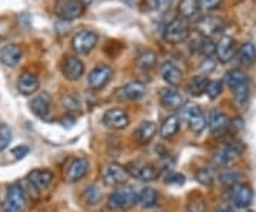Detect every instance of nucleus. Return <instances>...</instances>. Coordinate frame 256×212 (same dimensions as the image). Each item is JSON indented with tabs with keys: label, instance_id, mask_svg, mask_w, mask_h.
<instances>
[{
	"label": "nucleus",
	"instance_id": "nucleus-1",
	"mask_svg": "<svg viewBox=\"0 0 256 212\" xmlns=\"http://www.w3.org/2000/svg\"><path fill=\"white\" fill-rule=\"evenodd\" d=\"M180 112H181L180 120L184 118V120L188 121L190 128L195 134H201L202 131L205 130V127H206V124H208V121H206L205 116H204V111L196 104H191V102L190 104H185V106H182L180 108Z\"/></svg>",
	"mask_w": 256,
	"mask_h": 212
},
{
	"label": "nucleus",
	"instance_id": "nucleus-2",
	"mask_svg": "<svg viewBox=\"0 0 256 212\" xmlns=\"http://www.w3.org/2000/svg\"><path fill=\"white\" fill-rule=\"evenodd\" d=\"M190 34V28L186 20L182 18H176L171 20L162 32V37L166 43L170 44H180L186 40V37Z\"/></svg>",
	"mask_w": 256,
	"mask_h": 212
},
{
	"label": "nucleus",
	"instance_id": "nucleus-3",
	"mask_svg": "<svg viewBox=\"0 0 256 212\" xmlns=\"http://www.w3.org/2000/svg\"><path fill=\"white\" fill-rule=\"evenodd\" d=\"M26 202H28V198L24 194V190L20 186V184H12L8 188V194L2 205V211L23 212L26 208Z\"/></svg>",
	"mask_w": 256,
	"mask_h": 212
},
{
	"label": "nucleus",
	"instance_id": "nucleus-4",
	"mask_svg": "<svg viewBox=\"0 0 256 212\" xmlns=\"http://www.w3.org/2000/svg\"><path fill=\"white\" fill-rule=\"evenodd\" d=\"M196 32L202 34L205 38H215L220 36L225 30V22L220 18L214 16H202L195 23Z\"/></svg>",
	"mask_w": 256,
	"mask_h": 212
},
{
	"label": "nucleus",
	"instance_id": "nucleus-5",
	"mask_svg": "<svg viewBox=\"0 0 256 212\" xmlns=\"http://www.w3.org/2000/svg\"><path fill=\"white\" fill-rule=\"evenodd\" d=\"M137 191L130 185H120L108 198V204L112 208H130L137 204Z\"/></svg>",
	"mask_w": 256,
	"mask_h": 212
},
{
	"label": "nucleus",
	"instance_id": "nucleus-6",
	"mask_svg": "<svg viewBox=\"0 0 256 212\" xmlns=\"http://www.w3.org/2000/svg\"><path fill=\"white\" fill-rule=\"evenodd\" d=\"M54 13L62 20L72 22L84 13V4L80 0H57L54 4Z\"/></svg>",
	"mask_w": 256,
	"mask_h": 212
},
{
	"label": "nucleus",
	"instance_id": "nucleus-7",
	"mask_svg": "<svg viewBox=\"0 0 256 212\" xmlns=\"http://www.w3.org/2000/svg\"><path fill=\"white\" fill-rule=\"evenodd\" d=\"M98 43V34L92 30H82L74 34L72 47L77 54H88Z\"/></svg>",
	"mask_w": 256,
	"mask_h": 212
},
{
	"label": "nucleus",
	"instance_id": "nucleus-8",
	"mask_svg": "<svg viewBox=\"0 0 256 212\" xmlns=\"http://www.w3.org/2000/svg\"><path fill=\"white\" fill-rule=\"evenodd\" d=\"M128 180L127 170L117 162L108 164L102 170V181L108 186H120L124 185Z\"/></svg>",
	"mask_w": 256,
	"mask_h": 212
},
{
	"label": "nucleus",
	"instance_id": "nucleus-9",
	"mask_svg": "<svg viewBox=\"0 0 256 212\" xmlns=\"http://www.w3.org/2000/svg\"><path fill=\"white\" fill-rule=\"evenodd\" d=\"M88 168H90V162H88L87 158H74L68 162V166L66 168L64 178H66L67 182H78L80 180H82L84 176H87Z\"/></svg>",
	"mask_w": 256,
	"mask_h": 212
},
{
	"label": "nucleus",
	"instance_id": "nucleus-10",
	"mask_svg": "<svg viewBox=\"0 0 256 212\" xmlns=\"http://www.w3.org/2000/svg\"><path fill=\"white\" fill-rule=\"evenodd\" d=\"M112 77V68L107 64H98L88 73L87 83L92 90H101L104 88Z\"/></svg>",
	"mask_w": 256,
	"mask_h": 212
},
{
	"label": "nucleus",
	"instance_id": "nucleus-11",
	"mask_svg": "<svg viewBox=\"0 0 256 212\" xmlns=\"http://www.w3.org/2000/svg\"><path fill=\"white\" fill-rule=\"evenodd\" d=\"M102 124L111 130H122L130 124V117L122 108H110L102 116Z\"/></svg>",
	"mask_w": 256,
	"mask_h": 212
},
{
	"label": "nucleus",
	"instance_id": "nucleus-12",
	"mask_svg": "<svg viewBox=\"0 0 256 212\" xmlns=\"http://www.w3.org/2000/svg\"><path fill=\"white\" fill-rule=\"evenodd\" d=\"M230 198L238 208H248L254 201V191L250 185L236 182L230 186Z\"/></svg>",
	"mask_w": 256,
	"mask_h": 212
},
{
	"label": "nucleus",
	"instance_id": "nucleus-13",
	"mask_svg": "<svg viewBox=\"0 0 256 212\" xmlns=\"http://www.w3.org/2000/svg\"><path fill=\"white\" fill-rule=\"evenodd\" d=\"M244 152V146L240 142H229L228 146L218 150L214 156V161L218 166H228L229 162L235 157H238Z\"/></svg>",
	"mask_w": 256,
	"mask_h": 212
},
{
	"label": "nucleus",
	"instance_id": "nucleus-14",
	"mask_svg": "<svg viewBox=\"0 0 256 212\" xmlns=\"http://www.w3.org/2000/svg\"><path fill=\"white\" fill-rule=\"evenodd\" d=\"M63 76L68 82H76L84 74V63L77 56H67L63 63Z\"/></svg>",
	"mask_w": 256,
	"mask_h": 212
},
{
	"label": "nucleus",
	"instance_id": "nucleus-15",
	"mask_svg": "<svg viewBox=\"0 0 256 212\" xmlns=\"http://www.w3.org/2000/svg\"><path fill=\"white\" fill-rule=\"evenodd\" d=\"M30 108L33 111V114L37 116L38 118L46 120L50 116V108H52V97L46 92L37 94L36 97L32 98L30 102Z\"/></svg>",
	"mask_w": 256,
	"mask_h": 212
},
{
	"label": "nucleus",
	"instance_id": "nucleus-16",
	"mask_svg": "<svg viewBox=\"0 0 256 212\" xmlns=\"http://www.w3.org/2000/svg\"><path fill=\"white\" fill-rule=\"evenodd\" d=\"M28 181L36 191H44L53 181V172L46 168H36L28 176Z\"/></svg>",
	"mask_w": 256,
	"mask_h": 212
},
{
	"label": "nucleus",
	"instance_id": "nucleus-17",
	"mask_svg": "<svg viewBox=\"0 0 256 212\" xmlns=\"http://www.w3.org/2000/svg\"><path fill=\"white\" fill-rule=\"evenodd\" d=\"M215 54L220 63H229L235 56V40L230 36H222L215 44Z\"/></svg>",
	"mask_w": 256,
	"mask_h": 212
},
{
	"label": "nucleus",
	"instance_id": "nucleus-18",
	"mask_svg": "<svg viewBox=\"0 0 256 212\" xmlns=\"http://www.w3.org/2000/svg\"><path fill=\"white\" fill-rule=\"evenodd\" d=\"M146 94V83L140 82V80H134L127 83L122 88H121V97L128 102H138L142 100Z\"/></svg>",
	"mask_w": 256,
	"mask_h": 212
},
{
	"label": "nucleus",
	"instance_id": "nucleus-19",
	"mask_svg": "<svg viewBox=\"0 0 256 212\" xmlns=\"http://www.w3.org/2000/svg\"><path fill=\"white\" fill-rule=\"evenodd\" d=\"M23 57V52L18 44H6L0 50V63L6 67H16Z\"/></svg>",
	"mask_w": 256,
	"mask_h": 212
},
{
	"label": "nucleus",
	"instance_id": "nucleus-20",
	"mask_svg": "<svg viewBox=\"0 0 256 212\" xmlns=\"http://www.w3.org/2000/svg\"><path fill=\"white\" fill-rule=\"evenodd\" d=\"M160 102L162 104V107L170 108V110H178L184 106L182 96L175 87H166L165 90H162Z\"/></svg>",
	"mask_w": 256,
	"mask_h": 212
},
{
	"label": "nucleus",
	"instance_id": "nucleus-21",
	"mask_svg": "<svg viewBox=\"0 0 256 212\" xmlns=\"http://www.w3.org/2000/svg\"><path fill=\"white\" fill-rule=\"evenodd\" d=\"M40 87V80L38 77L32 73H23L18 80V90L23 96H32L38 90Z\"/></svg>",
	"mask_w": 256,
	"mask_h": 212
},
{
	"label": "nucleus",
	"instance_id": "nucleus-22",
	"mask_svg": "<svg viewBox=\"0 0 256 212\" xmlns=\"http://www.w3.org/2000/svg\"><path fill=\"white\" fill-rule=\"evenodd\" d=\"M160 72H161V76H162L165 83L170 84L171 87H176L182 82V72L170 62H165L164 64L161 66Z\"/></svg>",
	"mask_w": 256,
	"mask_h": 212
},
{
	"label": "nucleus",
	"instance_id": "nucleus-23",
	"mask_svg": "<svg viewBox=\"0 0 256 212\" xmlns=\"http://www.w3.org/2000/svg\"><path fill=\"white\" fill-rule=\"evenodd\" d=\"M229 124H230V121H229V117L225 112H220V111H212L210 112L208 126H210L212 134H215V136L222 134L225 130L228 128Z\"/></svg>",
	"mask_w": 256,
	"mask_h": 212
},
{
	"label": "nucleus",
	"instance_id": "nucleus-24",
	"mask_svg": "<svg viewBox=\"0 0 256 212\" xmlns=\"http://www.w3.org/2000/svg\"><path fill=\"white\" fill-rule=\"evenodd\" d=\"M156 132V124L152 121H142L134 131V138L140 144H146L154 138Z\"/></svg>",
	"mask_w": 256,
	"mask_h": 212
},
{
	"label": "nucleus",
	"instance_id": "nucleus-25",
	"mask_svg": "<svg viewBox=\"0 0 256 212\" xmlns=\"http://www.w3.org/2000/svg\"><path fill=\"white\" fill-rule=\"evenodd\" d=\"M201 10L200 8V0H181L178 4V13L180 18H192L198 14V12Z\"/></svg>",
	"mask_w": 256,
	"mask_h": 212
},
{
	"label": "nucleus",
	"instance_id": "nucleus-26",
	"mask_svg": "<svg viewBox=\"0 0 256 212\" xmlns=\"http://www.w3.org/2000/svg\"><path fill=\"white\" fill-rule=\"evenodd\" d=\"M178 130H180V117L170 116L162 121L161 128H160V134H161L162 138H172L175 134L178 132Z\"/></svg>",
	"mask_w": 256,
	"mask_h": 212
},
{
	"label": "nucleus",
	"instance_id": "nucleus-27",
	"mask_svg": "<svg viewBox=\"0 0 256 212\" xmlns=\"http://www.w3.org/2000/svg\"><path fill=\"white\" fill-rule=\"evenodd\" d=\"M156 200H158V194L151 186H144L137 194V204L142 208H152L156 204Z\"/></svg>",
	"mask_w": 256,
	"mask_h": 212
},
{
	"label": "nucleus",
	"instance_id": "nucleus-28",
	"mask_svg": "<svg viewBox=\"0 0 256 212\" xmlns=\"http://www.w3.org/2000/svg\"><path fill=\"white\" fill-rule=\"evenodd\" d=\"M238 60L244 66H250L256 60V47L250 42H245L238 50Z\"/></svg>",
	"mask_w": 256,
	"mask_h": 212
},
{
	"label": "nucleus",
	"instance_id": "nucleus-29",
	"mask_svg": "<svg viewBox=\"0 0 256 212\" xmlns=\"http://www.w3.org/2000/svg\"><path fill=\"white\" fill-rule=\"evenodd\" d=\"M158 62V57L152 50H144L137 57V66L142 70H151L154 68Z\"/></svg>",
	"mask_w": 256,
	"mask_h": 212
},
{
	"label": "nucleus",
	"instance_id": "nucleus-30",
	"mask_svg": "<svg viewBox=\"0 0 256 212\" xmlns=\"http://www.w3.org/2000/svg\"><path fill=\"white\" fill-rule=\"evenodd\" d=\"M206 86H208L206 76H195L191 82H190V84H188V90H190L192 96L198 97V96H202L205 92Z\"/></svg>",
	"mask_w": 256,
	"mask_h": 212
},
{
	"label": "nucleus",
	"instance_id": "nucleus-31",
	"mask_svg": "<svg viewBox=\"0 0 256 212\" xmlns=\"http://www.w3.org/2000/svg\"><path fill=\"white\" fill-rule=\"evenodd\" d=\"M136 176L144 181V182H151V181H156V176H158V170L152 164H146V166H140L137 171H136Z\"/></svg>",
	"mask_w": 256,
	"mask_h": 212
},
{
	"label": "nucleus",
	"instance_id": "nucleus-32",
	"mask_svg": "<svg viewBox=\"0 0 256 212\" xmlns=\"http://www.w3.org/2000/svg\"><path fill=\"white\" fill-rule=\"evenodd\" d=\"M225 80H226V84H228L230 88H235V87H238L240 84L248 83L246 76H245V73L242 70H239V68H234V70L228 72Z\"/></svg>",
	"mask_w": 256,
	"mask_h": 212
},
{
	"label": "nucleus",
	"instance_id": "nucleus-33",
	"mask_svg": "<svg viewBox=\"0 0 256 212\" xmlns=\"http://www.w3.org/2000/svg\"><path fill=\"white\" fill-rule=\"evenodd\" d=\"M196 181L202 185H210L215 182V171L210 170V168H201L198 172H196Z\"/></svg>",
	"mask_w": 256,
	"mask_h": 212
},
{
	"label": "nucleus",
	"instance_id": "nucleus-34",
	"mask_svg": "<svg viewBox=\"0 0 256 212\" xmlns=\"http://www.w3.org/2000/svg\"><path fill=\"white\" fill-rule=\"evenodd\" d=\"M234 90V97H235V102H238L239 106H245L249 100V86L248 83H244L232 88Z\"/></svg>",
	"mask_w": 256,
	"mask_h": 212
},
{
	"label": "nucleus",
	"instance_id": "nucleus-35",
	"mask_svg": "<svg viewBox=\"0 0 256 212\" xmlns=\"http://www.w3.org/2000/svg\"><path fill=\"white\" fill-rule=\"evenodd\" d=\"M101 198V191L98 190L97 185H90L84 190V200L87 201V204L90 205H96V204L100 201Z\"/></svg>",
	"mask_w": 256,
	"mask_h": 212
},
{
	"label": "nucleus",
	"instance_id": "nucleus-36",
	"mask_svg": "<svg viewBox=\"0 0 256 212\" xmlns=\"http://www.w3.org/2000/svg\"><path fill=\"white\" fill-rule=\"evenodd\" d=\"M222 87H224V82L222 80H214V82H208V86H206V90H205V94L210 97V100L216 98L222 92Z\"/></svg>",
	"mask_w": 256,
	"mask_h": 212
},
{
	"label": "nucleus",
	"instance_id": "nucleus-37",
	"mask_svg": "<svg viewBox=\"0 0 256 212\" xmlns=\"http://www.w3.org/2000/svg\"><path fill=\"white\" fill-rule=\"evenodd\" d=\"M198 50H200L201 54H204L208 58V57H210L215 53V43L210 38H205L204 37L201 42H198Z\"/></svg>",
	"mask_w": 256,
	"mask_h": 212
},
{
	"label": "nucleus",
	"instance_id": "nucleus-38",
	"mask_svg": "<svg viewBox=\"0 0 256 212\" xmlns=\"http://www.w3.org/2000/svg\"><path fill=\"white\" fill-rule=\"evenodd\" d=\"M12 141V130L8 124L0 126V151L8 147Z\"/></svg>",
	"mask_w": 256,
	"mask_h": 212
},
{
	"label": "nucleus",
	"instance_id": "nucleus-39",
	"mask_svg": "<svg viewBox=\"0 0 256 212\" xmlns=\"http://www.w3.org/2000/svg\"><path fill=\"white\" fill-rule=\"evenodd\" d=\"M63 106L68 111H77L80 110V104H78V97H76L73 94H66L63 97Z\"/></svg>",
	"mask_w": 256,
	"mask_h": 212
},
{
	"label": "nucleus",
	"instance_id": "nucleus-40",
	"mask_svg": "<svg viewBox=\"0 0 256 212\" xmlns=\"http://www.w3.org/2000/svg\"><path fill=\"white\" fill-rule=\"evenodd\" d=\"M238 172H235V171H225V172H222L220 176V182L222 184H226V185H235L238 182Z\"/></svg>",
	"mask_w": 256,
	"mask_h": 212
},
{
	"label": "nucleus",
	"instance_id": "nucleus-41",
	"mask_svg": "<svg viewBox=\"0 0 256 212\" xmlns=\"http://www.w3.org/2000/svg\"><path fill=\"white\" fill-rule=\"evenodd\" d=\"M28 151H30V148L28 146H18L12 150V156L16 160H23L28 154Z\"/></svg>",
	"mask_w": 256,
	"mask_h": 212
},
{
	"label": "nucleus",
	"instance_id": "nucleus-42",
	"mask_svg": "<svg viewBox=\"0 0 256 212\" xmlns=\"http://www.w3.org/2000/svg\"><path fill=\"white\" fill-rule=\"evenodd\" d=\"M224 0H200V8L204 10L216 9Z\"/></svg>",
	"mask_w": 256,
	"mask_h": 212
},
{
	"label": "nucleus",
	"instance_id": "nucleus-43",
	"mask_svg": "<svg viewBox=\"0 0 256 212\" xmlns=\"http://www.w3.org/2000/svg\"><path fill=\"white\" fill-rule=\"evenodd\" d=\"M165 182L166 184H175V185H182L185 182V178L182 174H168L165 178Z\"/></svg>",
	"mask_w": 256,
	"mask_h": 212
},
{
	"label": "nucleus",
	"instance_id": "nucleus-44",
	"mask_svg": "<svg viewBox=\"0 0 256 212\" xmlns=\"http://www.w3.org/2000/svg\"><path fill=\"white\" fill-rule=\"evenodd\" d=\"M188 211L205 212V202H204V200H195V201H191L190 205H188Z\"/></svg>",
	"mask_w": 256,
	"mask_h": 212
},
{
	"label": "nucleus",
	"instance_id": "nucleus-45",
	"mask_svg": "<svg viewBox=\"0 0 256 212\" xmlns=\"http://www.w3.org/2000/svg\"><path fill=\"white\" fill-rule=\"evenodd\" d=\"M172 2H174V0H156V10L164 12V10H166L170 6H171V3H172Z\"/></svg>",
	"mask_w": 256,
	"mask_h": 212
},
{
	"label": "nucleus",
	"instance_id": "nucleus-46",
	"mask_svg": "<svg viewBox=\"0 0 256 212\" xmlns=\"http://www.w3.org/2000/svg\"><path fill=\"white\" fill-rule=\"evenodd\" d=\"M216 212H232V208L226 205V204H222L220 208L216 210Z\"/></svg>",
	"mask_w": 256,
	"mask_h": 212
},
{
	"label": "nucleus",
	"instance_id": "nucleus-47",
	"mask_svg": "<svg viewBox=\"0 0 256 212\" xmlns=\"http://www.w3.org/2000/svg\"><path fill=\"white\" fill-rule=\"evenodd\" d=\"M80 2H82L84 6H87V4H92V0H80Z\"/></svg>",
	"mask_w": 256,
	"mask_h": 212
}]
</instances>
